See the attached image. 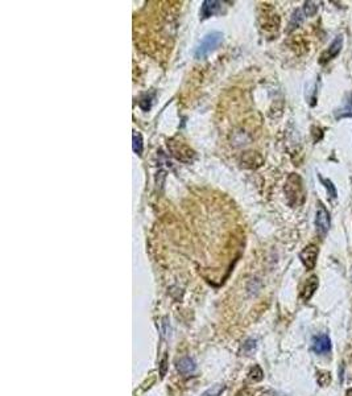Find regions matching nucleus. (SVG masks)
<instances>
[{"instance_id": "f257e3e1", "label": "nucleus", "mask_w": 352, "mask_h": 396, "mask_svg": "<svg viewBox=\"0 0 352 396\" xmlns=\"http://www.w3.org/2000/svg\"><path fill=\"white\" fill-rule=\"evenodd\" d=\"M285 194H286L287 202L293 207L301 206L305 201V192L302 180L298 175H290L285 185Z\"/></svg>"}, {"instance_id": "f03ea898", "label": "nucleus", "mask_w": 352, "mask_h": 396, "mask_svg": "<svg viewBox=\"0 0 352 396\" xmlns=\"http://www.w3.org/2000/svg\"><path fill=\"white\" fill-rule=\"evenodd\" d=\"M223 40V35L219 32H212L209 33L205 39L202 40V43L199 44V47L195 50V57L197 58H205L207 54H210L212 50H215L218 48Z\"/></svg>"}, {"instance_id": "7ed1b4c3", "label": "nucleus", "mask_w": 352, "mask_h": 396, "mask_svg": "<svg viewBox=\"0 0 352 396\" xmlns=\"http://www.w3.org/2000/svg\"><path fill=\"white\" fill-rule=\"evenodd\" d=\"M331 225L330 219V213L327 211V209L324 207L323 204L318 205V210H316V217H315V227L316 231L320 236H324L328 231Z\"/></svg>"}, {"instance_id": "20e7f679", "label": "nucleus", "mask_w": 352, "mask_h": 396, "mask_svg": "<svg viewBox=\"0 0 352 396\" xmlns=\"http://www.w3.org/2000/svg\"><path fill=\"white\" fill-rule=\"evenodd\" d=\"M318 247L315 244H309L306 246L303 250L299 253V259H301L302 264L305 266L307 270H314L316 264V257H318Z\"/></svg>"}, {"instance_id": "39448f33", "label": "nucleus", "mask_w": 352, "mask_h": 396, "mask_svg": "<svg viewBox=\"0 0 352 396\" xmlns=\"http://www.w3.org/2000/svg\"><path fill=\"white\" fill-rule=\"evenodd\" d=\"M224 10V3L223 2H216V0H206L202 3L201 16L202 19H207L214 15L222 14Z\"/></svg>"}, {"instance_id": "423d86ee", "label": "nucleus", "mask_w": 352, "mask_h": 396, "mask_svg": "<svg viewBox=\"0 0 352 396\" xmlns=\"http://www.w3.org/2000/svg\"><path fill=\"white\" fill-rule=\"evenodd\" d=\"M341 45H343V36H336V39L332 41V44L330 45V48H328V49H327L326 52L322 54V57H320V60H319L320 64H326V62H328L330 60H332V58L336 57V56L340 53Z\"/></svg>"}, {"instance_id": "0eeeda50", "label": "nucleus", "mask_w": 352, "mask_h": 396, "mask_svg": "<svg viewBox=\"0 0 352 396\" xmlns=\"http://www.w3.org/2000/svg\"><path fill=\"white\" fill-rule=\"evenodd\" d=\"M313 350L316 354L324 355L328 354L331 350V341L326 334H319L313 338Z\"/></svg>"}, {"instance_id": "6e6552de", "label": "nucleus", "mask_w": 352, "mask_h": 396, "mask_svg": "<svg viewBox=\"0 0 352 396\" xmlns=\"http://www.w3.org/2000/svg\"><path fill=\"white\" fill-rule=\"evenodd\" d=\"M195 367H197V366H195L194 359H191V358L189 357L181 358V359L177 362V370L180 371V374L185 375V376L193 374V372L195 371Z\"/></svg>"}, {"instance_id": "1a4fd4ad", "label": "nucleus", "mask_w": 352, "mask_h": 396, "mask_svg": "<svg viewBox=\"0 0 352 396\" xmlns=\"http://www.w3.org/2000/svg\"><path fill=\"white\" fill-rule=\"evenodd\" d=\"M316 288H318V279H316V276H311V278L306 282L305 287H303V289H302L301 292V297L302 300L303 301H309L311 297H313L314 292L316 291Z\"/></svg>"}, {"instance_id": "9d476101", "label": "nucleus", "mask_w": 352, "mask_h": 396, "mask_svg": "<svg viewBox=\"0 0 352 396\" xmlns=\"http://www.w3.org/2000/svg\"><path fill=\"white\" fill-rule=\"evenodd\" d=\"M335 118L341 119V118H352V95L349 96V99L345 102L344 107L339 108L335 111Z\"/></svg>"}, {"instance_id": "9b49d317", "label": "nucleus", "mask_w": 352, "mask_h": 396, "mask_svg": "<svg viewBox=\"0 0 352 396\" xmlns=\"http://www.w3.org/2000/svg\"><path fill=\"white\" fill-rule=\"evenodd\" d=\"M318 179L322 181V184L324 185V188L327 189V193H328V196L331 197V198H336V196H338V192H336V189H335L334 184L330 181L328 179H323L322 176L318 175Z\"/></svg>"}, {"instance_id": "f8f14e48", "label": "nucleus", "mask_w": 352, "mask_h": 396, "mask_svg": "<svg viewBox=\"0 0 352 396\" xmlns=\"http://www.w3.org/2000/svg\"><path fill=\"white\" fill-rule=\"evenodd\" d=\"M316 380L320 387H327L331 383V374L328 371H318Z\"/></svg>"}, {"instance_id": "ddd939ff", "label": "nucleus", "mask_w": 352, "mask_h": 396, "mask_svg": "<svg viewBox=\"0 0 352 396\" xmlns=\"http://www.w3.org/2000/svg\"><path fill=\"white\" fill-rule=\"evenodd\" d=\"M302 20H303V16H302L301 11H299V10H297V11L293 14V16H291V22H290V25H289L290 28L287 29V31H289V32H291L293 29H295L299 24H301Z\"/></svg>"}, {"instance_id": "4468645a", "label": "nucleus", "mask_w": 352, "mask_h": 396, "mask_svg": "<svg viewBox=\"0 0 352 396\" xmlns=\"http://www.w3.org/2000/svg\"><path fill=\"white\" fill-rule=\"evenodd\" d=\"M133 151L137 155H141V152H143V139H141L140 134H137V132L133 134Z\"/></svg>"}, {"instance_id": "2eb2a0df", "label": "nucleus", "mask_w": 352, "mask_h": 396, "mask_svg": "<svg viewBox=\"0 0 352 396\" xmlns=\"http://www.w3.org/2000/svg\"><path fill=\"white\" fill-rule=\"evenodd\" d=\"M223 391H224V385L215 384L212 385L211 388H209L207 391H205V392L202 393V396H220Z\"/></svg>"}, {"instance_id": "dca6fc26", "label": "nucleus", "mask_w": 352, "mask_h": 396, "mask_svg": "<svg viewBox=\"0 0 352 396\" xmlns=\"http://www.w3.org/2000/svg\"><path fill=\"white\" fill-rule=\"evenodd\" d=\"M249 378H251L253 382H260V380L264 378V372H262V370L259 366H255V367L251 370V372H249Z\"/></svg>"}, {"instance_id": "f3484780", "label": "nucleus", "mask_w": 352, "mask_h": 396, "mask_svg": "<svg viewBox=\"0 0 352 396\" xmlns=\"http://www.w3.org/2000/svg\"><path fill=\"white\" fill-rule=\"evenodd\" d=\"M256 349V341L255 339H248V341H245V343L243 345V349H241V351L244 354H247V355H249V354H252L253 351H255Z\"/></svg>"}, {"instance_id": "a211bd4d", "label": "nucleus", "mask_w": 352, "mask_h": 396, "mask_svg": "<svg viewBox=\"0 0 352 396\" xmlns=\"http://www.w3.org/2000/svg\"><path fill=\"white\" fill-rule=\"evenodd\" d=\"M303 10H305V14L307 15V16H314V15L316 14V11H318V6H315L314 2H306Z\"/></svg>"}, {"instance_id": "6ab92c4d", "label": "nucleus", "mask_w": 352, "mask_h": 396, "mask_svg": "<svg viewBox=\"0 0 352 396\" xmlns=\"http://www.w3.org/2000/svg\"><path fill=\"white\" fill-rule=\"evenodd\" d=\"M165 372H166V358H164L161 362V372H160V374H161V378L165 376Z\"/></svg>"}, {"instance_id": "aec40b11", "label": "nucleus", "mask_w": 352, "mask_h": 396, "mask_svg": "<svg viewBox=\"0 0 352 396\" xmlns=\"http://www.w3.org/2000/svg\"><path fill=\"white\" fill-rule=\"evenodd\" d=\"M264 396H282V395H280V393L277 392H269V393H265Z\"/></svg>"}, {"instance_id": "412c9836", "label": "nucleus", "mask_w": 352, "mask_h": 396, "mask_svg": "<svg viewBox=\"0 0 352 396\" xmlns=\"http://www.w3.org/2000/svg\"><path fill=\"white\" fill-rule=\"evenodd\" d=\"M345 396H352V389H348V391H347V393H345Z\"/></svg>"}]
</instances>
